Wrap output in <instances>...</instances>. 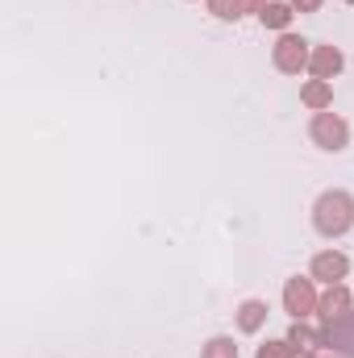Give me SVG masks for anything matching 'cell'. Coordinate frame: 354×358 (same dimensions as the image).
Instances as JSON below:
<instances>
[{"instance_id":"8fae6325","label":"cell","mask_w":354,"mask_h":358,"mask_svg":"<svg viewBox=\"0 0 354 358\" xmlns=\"http://www.w3.org/2000/svg\"><path fill=\"white\" fill-rule=\"evenodd\" d=\"M204 358H238V350H234V342L217 338V342H208V350H204Z\"/></svg>"},{"instance_id":"5b68a950","label":"cell","mask_w":354,"mask_h":358,"mask_svg":"<svg viewBox=\"0 0 354 358\" xmlns=\"http://www.w3.org/2000/svg\"><path fill=\"white\" fill-rule=\"evenodd\" d=\"M330 342L334 346H342L346 355H354V317H330Z\"/></svg>"},{"instance_id":"ba28073f","label":"cell","mask_w":354,"mask_h":358,"mask_svg":"<svg viewBox=\"0 0 354 358\" xmlns=\"http://www.w3.org/2000/svg\"><path fill=\"white\" fill-rule=\"evenodd\" d=\"M346 304H351V296H346L342 287H334V292H330V296L321 300V313H325V317H334V313H342Z\"/></svg>"},{"instance_id":"2e32d148","label":"cell","mask_w":354,"mask_h":358,"mask_svg":"<svg viewBox=\"0 0 354 358\" xmlns=\"http://www.w3.org/2000/svg\"><path fill=\"white\" fill-rule=\"evenodd\" d=\"M317 4H321V0H296V8H300V13H313Z\"/></svg>"},{"instance_id":"4fadbf2b","label":"cell","mask_w":354,"mask_h":358,"mask_svg":"<svg viewBox=\"0 0 354 358\" xmlns=\"http://www.w3.org/2000/svg\"><path fill=\"white\" fill-rule=\"evenodd\" d=\"M292 346H300V350H313V346H317V334L296 325V329H292Z\"/></svg>"},{"instance_id":"30bf717a","label":"cell","mask_w":354,"mask_h":358,"mask_svg":"<svg viewBox=\"0 0 354 358\" xmlns=\"http://www.w3.org/2000/svg\"><path fill=\"white\" fill-rule=\"evenodd\" d=\"M288 17H292V13H288L283 4H263V21H267V25H275V29H279V25H288Z\"/></svg>"},{"instance_id":"52a82bcc","label":"cell","mask_w":354,"mask_h":358,"mask_svg":"<svg viewBox=\"0 0 354 358\" xmlns=\"http://www.w3.org/2000/svg\"><path fill=\"white\" fill-rule=\"evenodd\" d=\"M313 271H317L321 279H342V275H346V259H342V255H321V259L313 263Z\"/></svg>"},{"instance_id":"6da1fadb","label":"cell","mask_w":354,"mask_h":358,"mask_svg":"<svg viewBox=\"0 0 354 358\" xmlns=\"http://www.w3.org/2000/svg\"><path fill=\"white\" fill-rule=\"evenodd\" d=\"M354 221V204L346 192H330L317 200V229L321 234H346Z\"/></svg>"},{"instance_id":"5bb4252c","label":"cell","mask_w":354,"mask_h":358,"mask_svg":"<svg viewBox=\"0 0 354 358\" xmlns=\"http://www.w3.org/2000/svg\"><path fill=\"white\" fill-rule=\"evenodd\" d=\"M304 100H309V104H325V100H330V88H325V80L309 84V88H304Z\"/></svg>"},{"instance_id":"277c9868","label":"cell","mask_w":354,"mask_h":358,"mask_svg":"<svg viewBox=\"0 0 354 358\" xmlns=\"http://www.w3.org/2000/svg\"><path fill=\"white\" fill-rule=\"evenodd\" d=\"M304 59H309V50H304V42H300V38H283V42L275 46V63H279L283 71H300V67H304Z\"/></svg>"},{"instance_id":"3957f363","label":"cell","mask_w":354,"mask_h":358,"mask_svg":"<svg viewBox=\"0 0 354 358\" xmlns=\"http://www.w3.org/2000/svg\"><path fill=\"white\" fill-rule=\"evenodd\" d=\"M283 304H288L292 317H304V313L313 308V283H309V279H292L288 292H283Z\"/></svg>"},{"instance_id":"e0dca14e","label":"cell","mask_w":354,"mask_h":358,"mask_svg":"<svg viewBox=\"0 0 354 358\" xmlns=\"http://www.w3.org/2000/svg\"><path fill=\"white\" fill-rule=\"evenodd\" d=\"M242 4H263V0H242Z\"/></svg>"},{"instance_id":"9a60e30c","label":"cell","mask_w":354,"mask_h":358,"mask_svg":"<svg viewBox=\"0 0 354 358\" xmlns=\"http://www.w3.org/2000/svg\"><path fill=\"white\" fill-rule=\"evenodd\" d=\"M208 4H213L217 17H238V4H242V0H208Z\"/></svg>"},{"instance_id":"8992f818","label":"cell","mask_w":354,"mask_h":358,"mask_svg":"<svg viewBox=\"0 0 354 358\" xmlns=\"http://www.w3.org/2000/svg\"><path fill=\"white\" fill-rule=\"evenodd\" d=\"M338 67H342V55H338L334 46H325V50H317V55H313V71H317V80H330Z\"/></svg>"},{"instance_id":"7c38bea8","label":"cell","mask_w":354,"mask_h":358,"mask_svg":"<svg viewBox=\"0 0 354 358\" xmlns=\"http://www.w3.org/2000/svg\"><path fill=\"white\" fill-rule=\"evenodd\" d=\"M292 342H267L263 350H259V358H292Z\"/></svg>"},{"instance_id":"7a4b0ae2","label":"cell","mask_w":354,"mask_h":358,"mask_svg":"<svg viewBox=\"0 0 354 358\" xmlns=\"http://www.w3.org/2000/svg\"><path fill=\"white\" fill-rule=\"evenodd\" d=\"M313 138H317L321 146H330V150H338V146L346 142V125H342L338 117H330V113H321V117L313 121Z\"/></svg>"},{"instance_id":"9c48e42d","label":"cell","mask_w":354,"mask_h":358,"mask_svg":"<svg viewBox=\"0 0 354 358\" xmlns=\"http://www.w3.org/2000/svg\"><path fill=\"white\" fill-rule=\"evenodd\" d=\"M263 304H259V300H250V304H246V308H242V329H259V321H263Z\"/></svg>"}]
</instances>
